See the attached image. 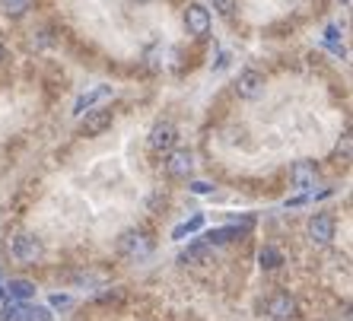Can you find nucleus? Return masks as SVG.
Listing matches in <instances>:
<instances>
[{
  "label": "nucleus",
  "mask_w": 353,
  "mask_h": 321,
  "mask_svg": "<svg viewBox=\"0 0 353 321\" xmlns=\"http://www.w3.org/2000/svg\"><path fill=\"white\" fill-rule=\"evenodd\" d=\"M201 226H204V216L197 214V216H191L188 222H179V226H175V229H172V239H185L188 232H197Z\"/></svg>",
  "instance_id": "nucleus-16"
},
{
  "label": "nucleus",
  "mask_w": 353,
  "mask_h": 321,
  "mask_svg": "<svg viewBox=\"0 0 353 321\" xmlns=\"http://www.w3.org/2000/svg\"><path fill=\"white\" fill-rule=\"evenodd\" d=\"M179 261L191 264V267H204V264L214 261V251H210V245H204V242H194V245H188L185 251H181Z\"/></svg>",
  "instance_id": "nucleus-12"
},
{
  "label": "nucleus",
  "mask_w": 353,
  "mask_h": 321,
  "mask_svg": "<svg viewBox=\"0 0 353 321\" xmlns=\"http://www.w3.org/2000/svg\"><path fill=\"white\" fill-rule=\"evenodd\" d=\"M191 169H194L191 149H169L165 153V172L172 175V178H188Z\"/></svg>",
  "instance_id": "nucleus-10"
},
{
  "label": "nucleus",
  "mask_w": 353,
  "mask_h": 321,
  "mask_svg": "<svg viewBox=\"0 0 353 321\" xmlns=\"http://www.w3.org/2000/svg\"><path fill=\"white\" fill-rule=\"evenodd\" d=\"M108 99H115V90L108 86V83H99V86H92V90H86L80 96V99L74 102V115L77 118H83L86 112H92V108H99L102 102H108Z\"/></svg>",
  "instance_id": "nucleus-5"
},
{
  "label": "nucleus",
  "mask_w": 353,
  "mask_h": 321,
  "mask_svg": "<svg viewBox=\"0 0 353 321\" xmlns=\"http://www.w3.org/2000/svg\"><path fill=\"white\" fill-rule=\"evenodd\" d=\"M10 255L17 258L19 264H35L41 258V239L35 232H19L10 242Z\"/></svg>",
  "instance_id": "nucleus-2"
},
{
  "label": "nucleus",
  "mask_w": 353,
  "mask_h": 321,
  "mask_svg": "<svg viewBox=\"0 0 353 321\" xmlns=\"http://www.w3.org/2000/svg\"><path fill=\"white\" fill-rule=\"evenodd\" d=\"M3 289H7V296L17 299V302H26V299L35 296V283L32 280H10V283H3Z\"/></svg>",
  "instance_id": "nucleus-13"
},
{
  "label": "nucleus",
  "mask_w": 353,
  "mask_h": 321,
  "mask_svg": "<svg viewBox=\"0 0 353 321\" xmlns=\"http://www.w3.org/2000/svg\"><path fill=\"white\" fill-rule=\"evenodd\" d=\"M239 236V229L236 226H223V229H214V232H207L204 239V245H223V242H230V239H236Z\"/></svg>",
  "instance_id": "nucleus-15"
},
{
  "label": "nucleus",
  "mask_w": 353,
  "mask_h": 321,
  "mask_svg": "<svg viewBox=\"0 0 353 321\" xmlns=\"http://www.w3.org/2000/svg\"><path fill=\"white\" fill-rule=\"evenodd\" d=\"M334 232H337V222L331 214H315L312 220H309V242L319 248L331 245L334 242Z\"/></svg>",
  "instance_id": "nucleus-4"
},
{
  "label": "nucleus",
  "mask_w": 353,
  "mask_h": 321,
  "mask_svg": "<svg viewBox=\"0 0 353 321\" xmlns=\"http://www.w3.org/2000/svg\"><path fill=\"white\" fill-rule=\"evenodd\" d=\"M264 90V74H258V70H242L236 80V92L239 99H258Z\"/></svg>",
  "instance_id": "nucleus-11"
},
{
  "label": "nucleus",
  "mask_w": 353,
  "mask_h": 321,
  "mask_svg": "<svg viewBox=\"0 0 353 321\" xmlns=\"http://www.w3.org/2000/svg\"><path fill=\"white\" fill-rule=\"evenodd\" d=\"M185 25H188V32L194 35V39H207V35H210V25H214L210 10H207L204 3H188V7H185Z\"/></svg>",
  "instance_id": "nucleus-6"
},
{
  "label": "nucleus",
  "mask_w": 353,
  "mask_h": 321,
  "mask_svg": "<svg viewBox=\"0 0 353 321\" xmlns=\"http://www.w3.org/2000/svg\"><path fill=\"white\" fill-rule=\"evenodd\" d=\"M188 188L194 191V194H210V191H214V185H210V181H191Z\"/></svg>",
  "instance_id": "nucleus-18"
},
{
  "label": "nucleus",
  "mask_w": 353,
  "mask_h": 321,
  "mask_svg": "<svg viewBox=\"0 0 353 321\" xmlns=\"http://www.w3.org/2000/svg\"><path fill=\"white\" fill-rule=\"evenodd\" d=\"M140 3H150V0H140Z\"/></svg>",
  "instance_id": "nucleus-20"
},
{
  "label": "nucleus",
  "mask_w": 353,
  "mask_h": 321,
  "mask_svg": "<svg viewBox=\"0 0 353 321\" xmlns=\"http://www.w3.org/2000/svg\"><path fill=\"white\" fill-rule=\"evenodd\" d=\"M147 143L153 153H169V149H175V143H179V127H175L172 121H157L150 127Z\"/></svg>",
  "instance_id": "nucleus-3"
},
{
  "label": "nucleus",
  "mask_w": 353,
  "mask_h": 321,
  "mask_svg": "<svg viewBox=\"0 0 353 321\" xmlns=\"http://www.w3.org/2000/svg\"><path fill=\"white\" fill-rule=\"evenodd\" d=\"M214 10L220 13V17H232L239 10V0H214Z\"/></svg>",
  "instance_id": "nucleus-17"
},
{
  "label": "nucleus",
  "mask_w": 353,
  "mask_h": 321,
  "mask_svg": "<svg viewBox=\"0 0 353 321\" xmlns=\"http://www.w3.org/2000/svg\"><path fill=\"white\" fill-rule=\"evenodd\" d=\"M118 251H121L128 261H143V258L153 255V239H150L143 229H128V232H121V239H118Z\"/></svg>",
  "instance_id": "nucleus-1"
},
{
  "label": "nucleus",
  "mask_w": 353,
  "mask_h": 321,
  "mask_svg": "<svg viewBox=\"0 0 353 321\" xmlns=\"http://www.w3.org/2000/svg\"><path fill=\"white\" fill-rule=\"evenodd\" d=\"M108 127H112V112L108 108H92V112H86V115L80 118V134L83 137H99V134H105Z\"/></svg>",
  "instance_id": "nucleus-7"
},
{
  "label": "nucleus",
  "mask_w": 353,
  "mask_h": 321,
  "mask_svg": "<svg viewBox=\"0 0 353 321\" xmlns=\"http://www.w3.org/2000/svg\"><path fill=\"white\" fill-rule=\"evenodd\" d=\"M264 312H268L271 321H293L296 318V299L290 296V293H274V296L268 299V305H264Z\"/></svg>",
  "instance_id": "nucleus-9"
},
{
  "label": "nucleus",
  "mask_w": 353,
  "mask_h": 321,
  "mask_svg": "<svg viewBox=\"0 0 353 321\" xmlns=\"http://www.w3.org/2000/svg\"><path fill=\"white\" fill-rule=\"evenodd\" d=\"M258 264H261V271H277L280 264H283V251L274 245H264L261 255H258Z\"/></svg>",
  "instance_id": "nucleus-14"
},
{
  "label": "nucleus",
  "mask_w": 353,
  "mask_h": 321,
  "mask_svg": "<svg viewBox=\"0 0 353 321\" xmlns=\"http://www.w3.org/2000/svg\"><path fill=\"white\" fill-rule=\"evenodd\" d=\"M290 178H293V188L303 191V194H312L315 185H319V169H315V163H293V169H290Z\"/></svg>",
  "instance_id": "nucleus-8"
},
{
  "label": "nucleus",
  "mask_w": 353,
  "mask_h": 321,
  "mask_svg": "<svg viewBox=\"0 0 353 321\" xmlns=\"http://www.w3.org/2000/svg\"><path fill=\"white\" fill-rule=\"evenodd\" d=\"M51 305H54V309H67V305H70V296H51Z\"/></svg>",
  "instance_id": "nucleus-19"
}]
</instances>
